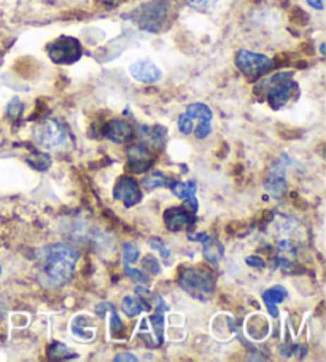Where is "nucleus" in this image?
Here are the masks:
<instances>
[{"label": "nucleus", "instance_id": "a211bd4d", "mask_svg": "<svg viewBox=\"0 0 326 362\" xmlns=\"http://www.w3.org/2000/svg\"><path fill=\"white\" fill-rule=\"evenodd\" d=\"M142 185L145 187L147 190H153V189H159V187H169L171 185V179L164 176L162 173H153L150 174V176L143 177Z\"/></svg>", "mask_w": 326, "mask_h": 362}, {"label": "nucleus", "instance_id": "6e6552de", "mask_svg": "<svg viewBox=\"0 0 326 362\" xmlns=\"http://www.w3.org/2000/svg\"><path fill=\"white\" fill-rule=\"evenodd\" d=\"M114 198L118 199V202H123L124 206H135L137 203H140L142 199V192L139 189V184L134 177L124 176L120 180H118L115 189H114Z\"/></svg>", "mask_w": 326, "mask_h": 362}, {"label": "nucleus", "instance_id": "412c9836", "mask_svg": "<svg viewBox=\"0 0 326 362\" xmlns=\"http://www.w3.org/2000/svg\"><path fill=\"white\" fill-rule=\"evenodd\" d=\"M49 358L53 359H66V358H71V351L62 345V343L56 341L52 345V348H49Z\"/></svg>", "mask_w": 326, "mask_h": 362}, {"label": "nucleus", "instance_id": "4be33fe9", "mask_svg": "<svg viewBox=\"0 0 326 362\" xmlns=\"http://www.w3.org/2000/svg\"><path fill=\"white\" fill-rule=\"evenodd\" d=\"M124 264H134V262L139 259V247L133 243H129V245L124 246Z\"/></svg>", "mask_w": 326, "mask_h": 362}, {"label": "nucleus", "instance_id": "2eb2a0df", "mask_svg": "<svg viewBox=\"0 0 326 362\" xmlns=\"http://www.w3.org/2000/svg\"><path fill=\"white\" fill-rule=\"evenodd\" d=\"M286 297H288V291H285L282 286H275L262 292V302H265L267 311L272 316H279L277 305L284 302Z\"/></svg>", "mask_w": 326, "mask_h": 362}, {"label": "nucleus", "instance_id": "aec40b11", "mask_svg": "<svg viewBox=\"0 0 326 362\" xmlns=\"http://www.w3.org/2000/svg\"><path fill=\"white\" fill-rule=\"evenodd\" d=\"M28 163H29V166H32L37 171H47L49 165H52V160H49L47 153L34 152L30 157H28Z\"/></svg>", "mask_w": 326, "mask_h": 362}, {"label": "nucleus", "instance_id": "2f4dec72", "mask_svg": "<svg viewBox=\"0 0 326 362\" xmlns=\"http://www.w3.org/2000/svg\"><path fill=\"white\" fill-rule=\"evenodd\" d=\"M247 264L250 267H255V268H265L266 267L265 260L260 259V257H256V255H250V257H247Z\"/></svg>", "mask_w": 326, "mask_h": 362}, {"label": "nucleus", "instance_id": "0eeeda50", "mask_svg": "<svg viewBox=\"0 0 326 362\" xmlns=\"http://www.w3.org/2000/svg\"><path fill=\"white\" fill-rule=\"evenodd\" d=\"M34 139L43 148L54 151V148L64 146L67 141V133L59 122L43 120L34 128Z\"/></svg>", "mask_w": 326, "mask_h": 362}, {"label": "nucleus", "instance_id": "c85d7f7f", "mask_svg": "<svg viewBox=\"0 0 326 362\" xmlns=\"http://www.w3.org/2000/svg\"><path fill=\"white\" fill-rule=\"evenodd\" d=\"M150 246L156 249V251H158L164 259H167L169 255H171V251H169L164 243H162L161 240H152V241H150Z\"/></svg>", "mask_w": 326, "mask_h": 362}, {"label": "nucleus", "instance_id": "1a4fd4ad", "mask_svg": "<svg viewBox=\"0 0 326 362\" xmlns=\"http://www.w3.org/2000/svg\"><path fill=\"white\" fill-rule=\"evenodd\" d=\"M129 74L140 83H156L162 78L161 69L150 59L135 61L134 64L129 66Z\"/></svg>", "mask_w": 326, "mask_h": 362}, {"label": "nucleus", "instance_id": "dca6fc26", "mask_svg": "<svg viewBox=\"0 0 326 362\" xmlns=\"http://www.w3.org/2000/svg\"><path fill=\"white\" fill-rule=\"evenodd\" d=\"M223 254H224V247L220 241L213 238H207V241H204V255L207 260L217 264L218 260H222Z\"/></svg>", "mask_w": 326, "mask_h": 362}, {"label": "nucleus", "instance_id": "20e7f679", "mask_svg": "<svg viewBox=\"0 0 326 362\" xmlns=\"http://www.w3.org/2000/svg\"><path fill=\"white\" fill-rule=\"evenodd\" d=\"M236 67L250 80H256L267 74L274 67L272 59L266 54L241 49L236 54Z\"/></svg>", "mask_w": 326, "mask_h": 362}, {"label": "nucleus", "instance_id": "4468645a", "mask_svg": "<svg viewBox=\"0 0 326 362\" xmlns=\"http://www.w3.org/2000/svg\"><path fill=\"white\" fill-rule=\"evenodd\" d=\"M196 182L191 180V182H175L172 184V192L174 195L177 198L185 199L186 204L191 206L193 212H196L199 204H198V199H196Z\"/></svg>", "mask_w": 326, "mask_h": 362}, {"label": "nucleus", "instance_id": "423d86ee", "mask_svg": "<svg viewBox=\"0 0 326 362\" xmlns=\"http://www.w3.org/2000/svg\"><path fill=\"white\" fill-rule=\"evenodd\" d=\"M169 16V4L167 0H153L143 5L139 13H137V24L148 33H158Z\"/></svg>", "mask_w": 326, "mask_h": 362}, {"label": "nucleus", "instance_id": "f3484780", "mask_svg": "<svg viewBox=\"0 0 326 362\" xmlns=\"http://www.w3.org/2000/svg\"><path fill=\"white\" fill-rule=\"evenodd\" d=\"M186 115H190L193 120H199V122H210L212 120V110L207 107L205 104L203 103H194V104H190L186 107Z\"/></svg>", "mask_w": 326, "mask_h": 362}, {"label": "nucleus", "instance_id": "f8f14e48", "mask_svg": "<svg viewBox=\"0 0 326 362\" xmlns=\"http://www.w3.org/2000/svg\"><path fill=\"white\" fill-rule=\"evenodd\" d=\"M104 136L115 144H124L129 139H133L134 129L128 122L121 118H114L104 127Z\"/></svg>", "mask_w": 326, "mask_h": 362}, {"label": "nucleus", "instance_id": "bb28decb", "mask_svg": "<svg viewBox=\"0 0 326 362\" xmlns=\"http://www.w3.org/2000/svg\"><path fill=\"white\" fill-rule=\"evenodd\" d=\"M188 5L196 10H205L212 7L213 4H217V0H186Z\"/></svg>", "mask_w": 326, "mask_h": 362}, {"label": "nucleus", "instance_id": "72a5a7b5", "mask_svg": "<svg viewBox=\"0 0 326 362\" xmlns=\"http://www.w3.org/2000/svg\"><path fill=\"white\" fill-rule=\"evenodd\" d=\"M115 361H137V358L131 353H121V354L116 356Z\"/></svg>", "mask_w": 326, "mask_h": 362}, {"label": "nucleus", "instance_id": "9b49d317", "mask_svg": "<svg viewBox=\"0 0 326 362\" xmlns=\"http://www.w3.org/2000/svg\"><path fill=\"white\" fill-rule=\"evenodd\" d=\"M128 158H129V168L134 173L140 174L145 173L150 166H152V152L143 144H134L128 148Z\"/></svg>", "mask_w": 326, "mask_h": 362}, {"label": "nucleus", "instance_id": "6ab92c4d", "mask_svg": "<svg viewBox=\"0 0 326 362\" xmlns=\"http://www.w3.org/2000/svg\"><path fill=\"white\" fill-rule=\"evenodd\" d=\"M143 308L145 307L142 305V300H139V298H135V297H124V300L121 303L123 313L129 317L139 316L143 311Z\"/></svg>", "mask_w": 326, "mask_h": 362}, {"label": "nucleus", "instance_id": "f257e3e1", "mask_svg": "<svg viewBox=\"0 0 326 362\" xmlns=\"http://www.w3.org/2000/svg\"><path fill=\"white\" fill-rule=\"evenodd\" d=\"M78 262L77 249L66 243H56L43 249L40 254V278L47 286H62L72 278Z\"/></svg>", "mask_w": 326, "mask_h": 362}, {"label": "nucleus", "instance_id": "a878e982", "mask_svg": "<svg viewBox=\"0 0 326 362\" xmlns=\"http://www.w3.org/2000/svg\"><path fill=\"white\" fill-rule=\"evenodd\" d=\"M7 112H8V117H10V118L20 117V115L23 114V103H21L18 98H15L13 101H11V103L8 104Z\"/></svg>", "mask_w": 326, "mask_h": 362}, {"label": "nucleus", "instance_id": "7c9ffc66", "mask_svg": "<svg viewBox=\"0 0 326 362\" xmlns=\"http://www.w3.org/2000/svg\"><path fill=\"white\" fill-rule=\"evenodd\" d=\"M110 329H111V332H114V334H116L118 330H123L124 329V324L120 321V317H118L115 313H111Z\"/></svg>", "mask_w": 326, "mask_h": 362}, {"label": "nucleus", "instance_id": "5701e85b", "mask_svg": "<svg viewBox=\"0 0 326 362\" xmlns=\"http://www.w3.org/2000/svg\"><path fill=\"white\" fill-rule=\"evenodd\" d=\"M143 270H147L150 274H159L161 273V265L159 262L156 260L153 255H147L145 259H143Z\"/></svg>", "mask_w": 326, "mask_h": 362}, {"label": "nucleus", "instance_id": "473e14b6", "mask_svg": "<svg viewBox=\"0 0 326 362\" xmlns=\"http://www.w3.org/2000/svg\"><path fill=\"white\" fill-rule=\"evenodd\" d=\"M307 4H309L312 8L320 10V11L325 8V0H307Z\"/></svg>", "mask_w": 326, "mask_h": 362}, {"label": "nucleus", "instance_id": "cd10ccee", "mask_svg": "<svg viewBox=\"0 0 326 362\" xmlns=\"http://www.w3.org/2000/svg\"><path fill=\"white\" fill-rule=\"evenodd\" d=\"M199 123L200 124L196 129V137H198V139H205V137L212 133L210 122H199Z\"/></svg>", "mask_w": 326, "mask_h": 362}, {"label": "nucleus", "instance_id": "b1692460", "mask_svg": "<svg viewBox=\"0 0 326 362\" xmlns=\"http://www.w3.org/2000/svg\"><path fill=\"white\" fill-rule=\"evenodd\" d=\"M179 129L181 134H191L193 133V118L186 114H181L179 118Z\"/></svg>", "mask_w": 326, "mask_h": 362}, {"label": "nucleus", "instance_id": "7ed1b4c3", "mask_svg": "<svg viewBox=\"0 0 326 362\" xmlns=\"http://www.w3.org/2000/svg\"><path fill=\"white\" fill-rule=\"evenodd\" d=\"M180 286L191 296L205 300L212 294L213 276L204 268H186L180 278Z\"/></svg>", "mask_w": 326, "mask_h": 362}, {"label": "nucleus", "instance_id": "9d476101", "mask_svg": "<svg viewBox=\"0 0 326 362\" xmlns=\"http://www.w3.org/2000/svg\"><path fill=\"white\" fill-rule=\"evenodd\" d=\"M196 222L194 212H188L186 208H171L164 212V223L171 232H180V230L191 227Z\"/></svg>", "mask_w": 326, "mask_h": 362}, {"label": "nucleus", "instance_id": "ddd939ff", "mask_svg": "<svg viewBox=\"0 0 326 362\" xmlns=\"http://www.w3.org/2000/svg\"><path fill=\"white\" fill-rule=\"evenodd\" d=\"M266 190L275 198H282L285 195L288 190V184L285 179V163H282V161H275L266 180Z\"/></svg>", "mask_w": 326, "mask_h": 362}, {"label": "nucleus", "instance_id": "f03ea898", "mask_svg": "<svg viewBox=\"0 0 326 362\" xmlns=\"http://www.w3.org/2000/svg\"><path fill=\"white\" fill-rule=\"evenodd\" d=\"M298 85L293 82L290 72H280L275 76L269 77L258 85V90L267 96V101L271 104L272 109H282L284 105L290 101V98L294 91H296Z\"/></svg>", "mask_w": 326, "mask_h": 362}, {"label": "nucleus", "instance_id": "f704fd0d", "mask_svg": "<svg viewBox=\"0 0 326 362\" xmlns=\"http://www.w3.org/2000/svg\"><path fill=\"white\" fill-rule=\"evenodd\" d=\"M0 273H2V268H0Z\"/></svg>", "mask_w": 326, "mask_h": 362}, {"label": "nucleus", "instance_id": "39448f33", "mask_svg": "<svg viewBox=\"0 0 326 362\" xmlns=\"http://www.w3.org/2000/svg\"><path fill=\"white\" fill-rule=\"evenodd\" d=\"M47 52L54 64H73L81 58L83 48H81V43L75 37L64 35L49 43Z\"/></svg>", "mask_w": 326, "mask_h": 362}, {"label": "nucleus", "instance_id": "c756f323", "mask_svg": "<svg viewBox=\"0 0 326 362\" xmlns=\"http://www.w3.org/2000/svg\"><path fill=\"white\" fill-rule=\"evenodd\" d=\"M150 321H152L155 332L158 335V341H162V315H155L150 317Z\"/></svg>", "mask_w": 326, "mask_h": 362}, {"label": "nucleus", "instance_id": "393cba45", "mask_svg": "<svg viewBox=\"0 0 326 362\" xmlns=\"http://www.w3.org/2000/svg\"><path fill=\"white\" fill-rule=\"evenodd\" d=\"M124 272H126L128 276L133 281H135V283L148 284V276L145 273H142L140 270H134V268H131V267L126 265V267H124Z\"/></svg>", "mask_w": 326, "mask_h": 362}]
</instances>
